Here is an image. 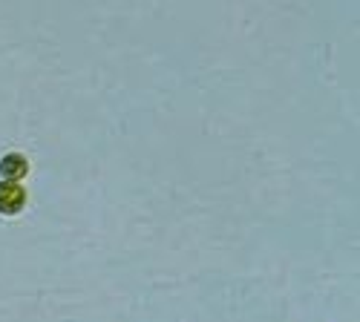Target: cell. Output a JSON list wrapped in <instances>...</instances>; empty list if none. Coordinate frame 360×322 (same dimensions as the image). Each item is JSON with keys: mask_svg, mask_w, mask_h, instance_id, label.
Returning a JSON list of instances; mask_svg holds the SVG:
<instances>
[{"mask_svg": "<svg viewBox=\"0 0 360 322\" xmlns=\"http://www.w3.org/2000/svg\"><path fill=\"white\" fill-rule=\"evenodd\" d=\"M26 208V190L18 182H0V213L18 216Z\"/></svg>", "mask_w": 360, "mask_h": 322, "instance_id": "cell-1", "label": "cell"}, {"mask_svg": "<svg viewBox=\"0 0 360 322\" xmlns=\"http://www.w3.org/2000/svg\"><path fill=\"white\" fill-rule=\"evenodd\" d=\"M0 173H4V179H6V182H18V179H23V175L29 173V161H26V156H20V153H9V156H4V161H0Z\"/></svg>", "mask_w": 360, "mask_h": 322, "instance_id": "cell-2", "label": "cell"}]
</instances>
